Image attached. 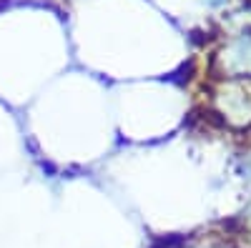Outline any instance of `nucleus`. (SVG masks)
Instances as JSON below:
<instances>
[{"mask_svg": "<svg viewBox=\"0 0 251 248\" xmlns=\"http://www.w3.org/2000/svg\"><path fill=\"white\" fill-rule=\"evenodd\" d=\"M228 53H231L228 68H234L236 73H251V38H239Z\"/></svg>", "mask_w": 251, "mask_h": 248, "instance_id": "1", "label": "nucleus"}, {"mask_svg": "<svg viewBox=\"0 0 251 248\" xmlns=\"http://www.w3.org/2000/svg\"><path fill=\"white\" fill-rule=\"evenodd\" d=\"M206 3H208V5H221L224 0H206Z\"/></svg>", "mask_w": 251, "mask_h": 248, "instance_id": "2", "label": "nucleus"}]
</instances>
